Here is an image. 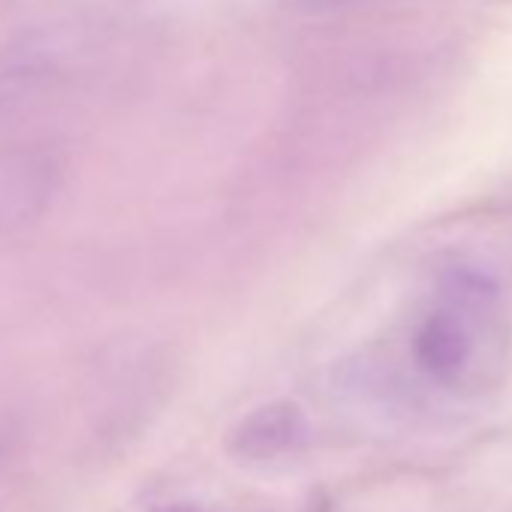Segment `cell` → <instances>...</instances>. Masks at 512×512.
I'll return each instance as SVG.
<instances>
[{
  "instance_id": "obj_1",
  "label": "cell",
  "mask_w": 512,
  "mask_h": 512,
  "mask_svg": "<svg viewBox=\"0 0 512 512\" xmlns=\"http://www.w3.org/2000/svg\"><path fill=\"white\" fill-rule=\"evenodd\" d=\"M40 169L31 160H0V232L22 226L34 208H40L46 187L40 184Z\"/></svg>"
}]
</instances>
